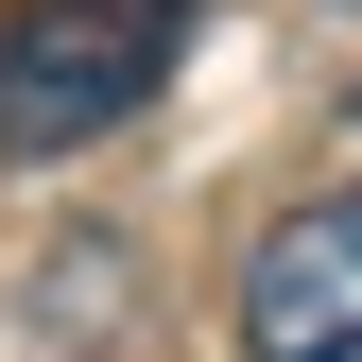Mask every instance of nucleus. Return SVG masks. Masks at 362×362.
I'll return each instance as SVG.
<instances>
[{"label": "nucleus", "mask_w": 362, "mask_h": 362, "mask_svg": "<svg viewBox=\"0 0 362 362\" xmlns=\"http://www.w3.org/2000/svg\"><path fill=\"white\" fill-rule=\"evenodd\" d=\"M242 362H362V190H310L242 259Z\"/></svg>", "instance_id": "2"}, {"label": "nucleus", "mask_w": 362, "mask_h": 362, "mask_svg": "<svg viewBox=\"0 0 362 362\" xmlns=\"http://www.w3.org/2000/svg\"><path fill=\"white\" fill-rule=\"evenodd\" d=\"M190 35H207V0H0V156L52 173L86 139H121L190 69Z\"/></svg>", "instance_id": "1"}]
</instances>
